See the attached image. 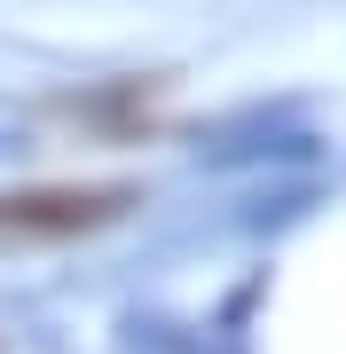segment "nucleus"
Masks as SVG:
<instances>
[{"label": "nucleus", "mask_w": 346, "mask_h": 354, "mask_svg": "<svg viewBox=\"0 0 346 354\" xmlns=\"http://www.w3.org/2000/svg\"><path fill=\"white\" fill-rule=\"evenodd\" d=\"M134 205V189H87V181H24V189L0 197V236L16 244H71L110 228Z\"/></svg>", "instance_id": "f257e3e1"}]
</instances>
